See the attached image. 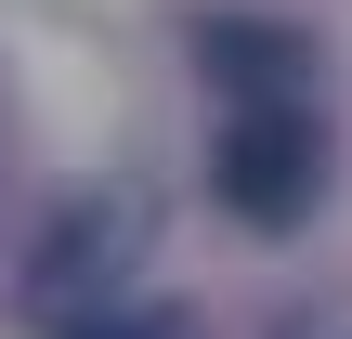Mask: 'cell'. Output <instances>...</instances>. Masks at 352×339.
I'll return each instance as SVG.
<instances>
[{"label":"cell","instance_id":"3","mask_svg":"<svg viewBox=\"0 0 352 339\" xmlns=\"http://www.w3.org/2000/svg\"><path fill=\"white\" fill-rule=\"evenodd\" d=\"M104 248H118L104 209H91V222H52V235H39V314H65V327L104 314Z\"/></svg>","mask_w":352,"mask_h":339},{"label":"cell","instance_id":"2","mask_svg":"<svg viewBox=\"0 0 352 339\" xmlns=\"http://www.w3.org/2000/svg\"><path fill=\"white\" fill-rule=\"evenodd\" d=\"M196 52H209V78H222L235 105L300 91V39H287V26H235V13H209V26H196Z\"/></svg>","mask_w":352,"mask_h":339},{"label":"cell","instance_id":"4","mask_svg":"<svg viewBox=\"0 0 352 339\" xmlns=\"http://www.w3.org/2000/svg\"><path fill=\"white\" fill-rule=\"evenodd\" d=\"M65 339H183V327H170V314H78Z\"/></svg>","mask_w":352,"mask_h":339},{"label":"cell","instance_id":"1","mask_svg":"<svg viewBox=\"0 0 352 339\" xmlns=\"http://www.w3.org/2000/svg\"><path fill=\"white\" fill-rule=\"evenodd\" d=\"M209 183H222V209H235V222H261V235L314 222V196H327V131H314V105H300V91L235 105V118H222V144H209Z\"/></svg>","mask_w":352,"mask_h":339}]
</instances>
